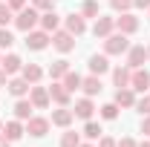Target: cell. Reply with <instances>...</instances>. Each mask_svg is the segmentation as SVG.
<instances>
[{
  "label": "cell",
  "instance_id": "obj_19",
  "mask_svg": "<svg viewBox=\"0 0 150 147\" xmlns=\"http://www.w3.org/2000/svg\"><path fill=\"white\" fill-rule=\"evenodd\" d=\"M32 110H35L32 101H23V98H20L18 104H15V115H18L20 121H29V118H32Z\"/></svg>",
  "mask_w": 150,
  "mask_h": 147
},
{
  "label": "cell",
  "instance_id": "obj_11",
  "mask_svg": "<svg viewBox=\"0 0 150 147\" xmlns=\"http://www.w3.org/2000/svg\"><path fill=\"white\" fill-rule=\"evenodd\" d=\"M49 98H52L55 104H61V107H67V104H69V90H67L64 84H52V87H49Z\"/></svg>",
  "mask_w": 150,
  "mask_h": 147
},
{
  "label": "cell",
  "instance_id": "obj_46",
  "mask_svg": "<svg viewBox=\"0 0 150 147\" xmlns=\"http://www.w3.org/2000/svg\"><path fill=\"white\" fill-rule=\"evenodd\" d=\"M0 133H3V124H0Z\"/></svg>",
  "mask_w": 150,
  "mask_h": 147
},
{
  "label": "cell",
  "instance_id": "obj_36",
  "mask_svg": "<svg viewBox=\"0 0 150 147\" xmlns=\"http://www.w3.org/2000/svg\"><path fill=\"white\" fill-rule=\"evenodd\" d=\"M98 147H118V141H115V139H110V136H101Z\"/></svg>",
  "mask_w": 150,
  "mask_h": 147
},
{
  "label": "cell",
  "instance_id": "obj_29",
  "mask_svg": "<svg viewBox=\"0 0 150 147\" xmlns=\"http://www.w3.org/2000/svg\"><path fill=\"white\" fill-rule=\"evenodd\" d=\"M61 147H81V139H78V133H64V139H61Z\"/></svg>",
  "mask_w": 150,
  "mask_h": 147
},
{
  "label": "cell",
  "instance_id": "obj_45",
  "mask_svg": "<svg viewBox=\"0 0 150 147\" xmlns=\"http://www.w3.org/2000/svg\"><path fill=\"white\" fill-rule=\"evenodd\" d=\"M147 58H150V46H147Z\"/></svg>",
  "mask_w": 150,
  "mask_h": 147
},
{
  "label": "cell",
  "instance_id": "obj_41",
  "mask_svg": "<svg viewBox=\"0 0 150 147\" xmlns=\"http://www.w3.org/2000/svg\"><path fill=\"white\" fill-rule=\"evenodd\" d=\"M9 144H12V141H9V139H6V136L0 133V147H9Z\"/></svg>",
  "mask_w": 150,
  "mask_h": 147
},
{
  "label": "cell",
  "instance_id": "obj_42",
  "mask_svg": "<svg viewBox=\"0 0 150 147\" xmlns=\"http://www.w3.org/2000/svg\"><path fill=\"white\" fill-rule=\"evenodd\" d=\"M3 84H6V72L0 69V87H3Z\"/></svg>",
  "mask_w": 150,
  "mask_h": 147
},
{
  "label": "cell",
  "instance_id": "obj_37",
  "mask_svg": "<svg viewBox=\"0 0 150 147\" xmlns=\"http://www.w3.org/2000/svg\"><path fill=\"white\" fill-rule=\"evenodd\" d=\"M9 9H26V0H9Z\"/></svg>",
  "mask_w": 150,
  "mask_h": 147
},
{
  "label": "cell",
  "instance_id": "obj_17",
  "mask_svg": "<svg viewBox=\"0 0 150 147\" xmlns=\"http://www.w3.org/2000/svg\"><path fill=\"white\" fill-rule=\"evenodd\" d=\"M20 75H23V78H26L29 84H38V81H40V75H43V69H40L38 64H23Z\"/></svg>",
  "mask_w": 150,
  "mask_h": 147
},
{
  "label": "cell",
  "instance_id": "obj_27",
  "mask_svg": "<svg viewBox=\"0 0 150 147\" xmlns=\"http://www.w3.org/2000/svg\"><path fill=\"white\" fill-rule=\"evenodd\" d=\"M101 118L115 121V118H118V104H115V101H112V104H104V107H101Z\"/></svg>",
  "mask_w": 150,
  "mask_h": 147
},
{
  "label": "cell",
  "instance_id": "obj_8",
  "mask_svg": "<svg viewBox=\"0 0 150 147\" xmlns=\"http://www.w3.org/2000/svg\"><path fill=\"white\" fill-rule=\"evenodd\" d=\"M46 130H49V121H46V118H35V115H32V118H29V124H26V133H29V136H35V139H43V136H46Z\"/></svg>",
  "mask_w": 150,
  "mask_h": 147
},
{
  "label": "cell",
  "instance_id": "obj_9",
  "mask_svg": "<svg viewBox=\"0 0 150 147\" xmlns=\"http://www.w3.org/2000/svg\"><path fill=\"white\" fill-rule=\"evenodd\" d=\"M127 52H130V58H127V66H130V69H139V66L147 61V49H144V46H130Z\"/></svg>",
  "mask_w": 150,
  "mask_h": 147
},
{
  "label": "cell",
  "instance_id": "obj_23",
  "mask_svg": "<svg viewBox=\"0 0 150 147\" xmlns=\"http://www.w3.org/2000/svg\"><path fill=\"white\" fill-rule=\"evenodd\" d=\"M23 133H26V130L20 127V121H9V124L3 127V136H6L9 141H18V139L23 136Z\"/></svg>",
  "mask_w": 150,
  "mask_h": 147
},
{
  "label": "cell",
  "instance_id": "obj_26",
  "mask_svg": "<svg viewBox=\"0 0 150 147\" xmlns=\"http://www.w3.org/2000/svg\"><path fill=\"white\" fill-rule=\"evenodd\" d=\"M67 72H69V64H67V61H55V64L49 66V78H52V81H58V78H64Z\"/></svg>",
  "mask_w": 150,
  "mask_h": 147
},
{
  "label": "cell",
  "instance_id": "obj_12",
  "mask_svg": "<svg viewBox=\"0 0 150 147\" xmlns=\"http://www.w3.org/2000/svg\"><path fill=\"white\" fill-rule=\"evenodd\" d=\"M93 101H90V98H81V101H75V115H78V118H84V121H90V118H93Z\"/></svg>",
  "mask_w": 150,
  "mask_h": 147
},
{
  "label": "cell",
  "instance_id": "obj_31",
  "mask_svg": "<svg viewBox=\"0 0 150 147\" xmlns=\"http://www.w3.org/2000/svg\"><path fill=\"white\" fill-rule=\"evenodd\" d=\"M15 43V37H12V32L9 29H0V49H9Z\"/></svg>",
  "mask_w": 150,
  "mask_h": 147
},
{
  "label": "cell",
  "instance_id": "obj_28",
  "mask_svg": "<svg viewBox=\"0 0 150 147\" xmlns=\"http://www.w3.org/2000/svg\"><path fill=\"white\" fill-rule=\"evenodd\" d=\"M84 136H87V139H101V127L95 124L93 118L87 121V127H84Z\"/></svg>",
  "mask_w": 150,
  "mask_h": 147
},
{
  "label": "cell",
  "instance_id": "obj_14",
  "mask_svg": "<svg viewBox=\"0 0 150 147\" xmlns=\"http://www.w3.org/2000/svg\"><path fill=\"white\" fill-rule=\"evenodd\" d=\"M0 66H3V72H6V75H15V72L23 69V61H20L18 55H6L3 61H0Z\"/></svg>",
  "mask_w": 150,
  "mask_h": 147
},
{
  "label": "cell",
  "instance_id": "obj_22",
  "mask_svg": "<svg viewBox=\"0 0 150 147\" xmlns=\"http://www.w3.org/2000/svg\"><path fill=\"white\" fill-rule=\"evenodd\" d=\"M81 90L87 92V95H98V92H101V81H98V75L84 78V81H81Z\"/></svg>",
  "mask_w": 150,
  "mask_h": 147
},
{
  "label": "cell",
  "instance_id": "obj_6",
  "mask_svg": "<svg viewBox=\"0 0 150 147\" xmlns=\"http://www.w3.org/2000/svg\"><path fill=\"white\" fill-rule=\"evenodd\" d=\"M46 43H49V32H26V46L29 49L40 52V49H46Z\"/></svg>",
  "mask_w": 150,
  "mask_h": 147
},
{
  "label": "cell",
  "instance_id": "obj_47",
  "mask_svg": "<svg viewBox=\"0 0 150 147\" xmlns=\"http://www.w3.org/2000/svg\"><path fill=\"white\" fill-rule=\"evenodd\" d=\"M0 61H3V58H0Z\"/></svg>",
  "mask_w": 150,
  "mask_h": 147
},
{
  "label": "cell",
  "instance_id": "obj_30",
  "mask_svg": "<svg viewBox=\"0 0 150 147\" xmlns=\"http://www.w3.org/2000/svg\"><path fill=\"white\" fill-rule=\"evenodd\" d=\"M12 9H9V3H0V26H9L12 23Z\"/></svg>",
  "mask_w": 150,
  "mask_h": 147
},
{
  "label": "cell",
  "instance_id": "obj_39",
  "mask_svg": "<svg viewBox=\"0 0 150 147\" xmlns=\"http://www.w3.org/2000/svg\"><path fill=\"white\" fill-rule=\"evenodd\" d=\"M118 147H139V144H136L133 139H121V141H118Z\"/></svg>",
  "mask_w": 150,
  "mask_h": 147
},
{
  "label": "cell",
  "instance_id": "obj_3",
  "mask_svg": "<svg viewBox=\"0 0 150 147\" xmlns=\"http://www.w3.org/2000/svg\"><path fill=\"white\" fill-rule=\"evenodd\" d=\"M130 87H133L136 92H147V90H150V72H147V69H142V66H139V69H133Z\"/></svg>",
  "mask_w": 150,
  "mask_h": 147
},
{
  "label": "cell",
  "instance_id": "obj_5",
  "mask_svg": "<svg viewBox=\"0 0 150 147\" xmlns=\"http://www.w3.org/2000/svg\"><path fill=\"white\" fill-rule=\"evenodd\" d=\"M115 26H118V32L133 35V32L139 29V18H136V15H130V12H121V18H115Z\"/></svg>",
  "mask_w": 150,
  "mask_h": 147
},
{
  "label": "cell",
  "instance_id": "obj_24",
  "mask_svg": "<svg viewBox=\"0 0 150 147\" xmlns=\"http://www.w3.org/2000/svg\"><path fill=\"white\" fill-rule=\"evenodd\" d=\"M130 75H133L130 66H118V69L112 72V78H115V87H130Z\"/></svg>",
  "mask_w": 150,
  "mask_h": 147
},
{
  "label": "cell",
  "instance_id": "obj_34",
  "mask_svg": "<svg viewBox=\"0 0 150 147\" xmlns=\"http://www.w3.org/2000/svg\"><path fill=\"white\" fill-rule=\"evenodd\" d=\"M110 6L115 9V12H127V9L133 6V0H110Z\"/></svg>",
  "mask_w": 150,
  "mask_h": 147
},
{
  "label": "cell",
  "instance_id": "obj_15",
  "mask_svg": "<svg viewBox=\"0 0 150 147\" xmlns=\"http://www.w3.org/2000/svg\"><path fill=\"white\" fill-rule=\"evenodd\" d=\"M67 32H69V35H84V32H87L84 18H81V15H69V18H67Z\"/></svg>",
  "mask_w": 150,
  "mask_h": 147
},
{
  "label": "cell",
  "instance_id": "obj_33",
  "mask_svg": "<svg viewBox=\"0 0 150 147\" xmlns=\"http://www.w3.org/2000/svg\"><path fill=\"white\" fill-rule=\"evenodd\" d=\"M136 110L142 112V115H150V95H144V98L136 101Z\"/></svg>",
  "mask_w": 150,
  "mask_h": 147
},
{
  "label": "cell",
  "instance_id": "obj_43",
  "mask_svg": "<svg viewBox=\"0 0 150 147\" xmlns=\"http://www.w3.org/2000/svg\"><path fill=\"white\" fill-rule=\"evenodd\" d=\"M139 147H150V141H142V144H139Z\"/></svg>",
  "mask_w": 150,
  "mask_h": 147
},
{
  "label": "cell",
  "instance_id": "obj_13",
  "mask_svg": "<svg viewBox=\"0 0 150 147\" xmlns=\"http://www.w3.org/2000/svg\"><path fill=\"white\" fill-rule=\"evenodd\" d=\"M115 104H118V107H133V104H136L133 87H118V92H115Z\"/></svg>",
  "mask_w": 150,
  "mask_h": 147
},
{
  "label": "cell",
  "instance_id": "obj_18",
  "mask_svg": "<svg viewBox=\"0 0 150 147\" xmlns=\"http://www.w3.org/2000/svg\"><path fill=\"white\" fill-rule=\"evenodd\" d=\"M58 23H61V18H58L52 9L40 15V26H43V32H55V29H58Z\"/></svg>",
  "mask_w": 150,
  "mask_h": 147
},
{
  "label": "cell",
  "instance_id": "obj_1",
  "mask_svg": "<svg viewBox=\"0 0 150 147\" xmlns=\"http://www.w3.org/2000/svg\"><path fill=\"white\" fill-rule=\"evenodd\" d=\"M127 49H130V40H127L124 32L104 37V52H107V55H121V52H127Z\"/></svg>",
  "mask_w": 150,
  "mask_h": 147
},
{
  "label": "cell",
  "instance_id": "obj_2",
  "mask_svg": "<svg viewBox=\"0 0 150 147\" xmlns=\"http://www.w3.org/2000/svg\"><path fill=\"white\" fill-rule=\"evenodd\" d=\"M38 20H40V15H38V9H35V6H29V9H20V12H18V18H15V23H18V29H20V32H32Z\"/></svg>",
  "mask_w": 150,
  "mask_h": 147
},
{
  "label": "cell",
  "instance_id": "obj_16",
  "mask_svg": "<svg viewBox=\"0 0 150 147\" xmlns=\"http://www.w3.org/2000/svg\"><path fill=\"white\" fill-rule=\"evenodd\" d=\"M72 118H75V112L67 110V107H61V110L52 112V124H58V127H69V124H72Z\"/></svg>",
  "mask_w": 150,
  "mask_h": 147
},
{
  "label": "cell",
  "instance_id": "obj_35",
  "mask_svg": "<svg viewBox=\"0 0 150 147\" xmlns=\"http://www.w3.org/2000/svg\"><path fill=\"white\" fill-rule=\"evenodd\" d=\"M32 6H35L38 12H49L52 9V0H32Z\"/></svg>",
  "mask_w": 150,
  "mask_h": 147
},
{
  "label": "cell",
  "instance_id": "obj_38",
  "mask_svg": "<svg viewBox=\"0 0 150 147\" xmlns=\"http://www.w3.org/2000/svg\"><path fill=\"white\" fill-rule=\"evenodd\" d=\"M142 133L150 136V115H144V121H142Z\"/></svg>",
  "mask_w": 150,
  "mask_h": 147
},
{
  "label": "cell",
  "instance_id": "obj_4",
  "mask_svg": "<svg viewBox=\"0 0 150 147\" xmlns=\"http://www.w3.org/2000/svg\"><path fill=\"white\" fill-rule=\"evenodd\" d=\"M52 43H55L58 52H72L75 49V35H69V32H52Z\"/></svg>",
  "mask_w": 150,
  "mask_h": 147
},
{
  "label": "cell",
  "instance_id": "obj_7",
  "mask_svg": "<svg viewBox=\"0 0 150 147\" xmlns=\"http://www.w3.org/2000/svg\"><path fill=\"white\" fill-rule=\"evenodd\" d=\"M29 101L35 104L38 110H43L52 98H49V90H46V87H32V90H29Z\"/></svg>",
  "mask_w": 150,
  "mask_h": 147
},
{
  "label": "cell",
  "instance_id": "obj_44",
  "mask_svg": "<svg viewBox=\"0 0 150 147\" xmlns=\"http://www.w3.org/2000/svg\"><path fill=\"white\" fill-rule=\"evenodd\" d=\"M81 147H93V144H81Z\"/></svg>",
  "mask_w": 150,
  "mask_h": 147
},
{
  "label": "cell",
  "instance_id": "obj_32",
  "mask_svg": "<svg viewBox=\"0 0 150 147\" xmlns=\"http://www.w3.org/2000/svg\"><path fill=\"white\" fill-rule=\"evenodd\" d=\"M84 18H98V3L95 0H87L84 3Z\"/></svg>",
  "mask_w": 150,
  "mask_h": 147
},
{
  "label": "cell",
  "instance_id": "obj_20",
  "mask_svg": "<svg viewBox=\"0 0 150 147\" xmlns=\"http://www.w3.org/2000/svg\"><path fill=\"white\" fill-rule=\"evenodd\" d=\"M9 92L18 95V98H23V95L29 92V81H26V78H12V81H9Z\"/></svg>",
  "mask_w": 150,
  "mask_h": 147
},
{
  "label": "cell",
  "instance_id": "obj_40",
  "mask_svg": "<svg viewBox=\"0 0 150 147\" xmlns=\"http://www.w3.org/2000/svg\"><path fill=\"white\" fill-rule=\"evenodd\" d=\"M133 6H139V9H150V0H133Z\"/></svg>",
  "mask_w": 150,
  "mask_h": 147
},
{
  "label": "cell",
  "instance_id": "obj_25",
  "mask_svg": "<svg viewBox=\"0 0 150 147\" xmlns=\"http://www.w3.org/2000/svg\"><path fill=\"white\" fill-rule=\"evenodd\" d=\"M81 81H84V78H81V75H78V72H72V69H69V72L64 75V87H67V90H69V92L81 90Z\"/></svg>",
  "mask_w": 150,
  "mask_h": 147
},
{
  "label": "cell",
  "instance_id": "obj_21",
  "mask_svg": "<svg viewBox=\"0 0 150 147\" xmlns=\"http://www.w3.org/2000/svg\"><path fill=\"white\" fill-rule=\"evenodd\" d=\"M107 69H110V64H107L104 55H93V58H90V72H93V75H104Z\"/></svg>",
  "mask_w": 150,
  "mask_h": 147
},
{
  "label": "cell",
  "instance_id": "obj_10",
  "mask_svg": "<svg viewBox=\"0 0 150 147\" xmlns=\"http://www.w3.org/2000/svg\"><path fill=\"white\" fill-rule=\"evenodd\" d=\"M112 26H115L112 18H101V15H98V18H95V26H93V35L95 37H107L112 32Z\"/></svg>",
  "mask_w": 150,
  "mask_h": 147
}]
</instances>
